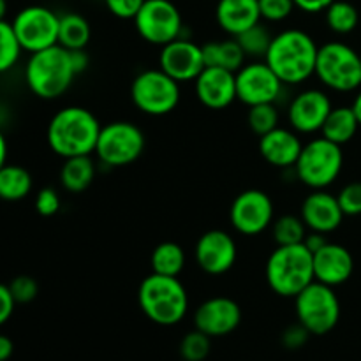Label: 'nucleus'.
<instances>
[{"instance_id":"f257e3e1","label":"nucleus","mask_w":361,"mask_h":361,"mask_svg":"<svg viewBox=\"0 0 361 361\" xmlns=\"http://www.w3.org/2000/svg\"><path fill=\"white\" fill-rule=\"evenodd\" d=\"M319 46L307 32L288 28L274 35L264 62L284 85H300L316 74Z\"/></svg>"},{"instance_id":"f03ea898","label":"nucleus","mask_w":361,"mask_h":361,"mask_svg":"<svg viewBox=\"0 0 361 361\" xmlns=\"http://www.w3.org/2000/svg\"><path fill=\"white\" fill-rule=\"evenodd\" d=\"M101 123L97 116L81 106H67L56 111L48 123V145L63 159L95 154Z\"/></svg>"},{"instance_id":"7ed1b4c3","label":"nucleus","mask_w":361,"mask_h":361,"mask_svg":"<svg viewBox=\"0 0 361 361\" xmlns=\"http://www.w3.org/2000/svg\"><path fill=\"white\" fill-rule=\"evenodd\" d=\"M140 309L159 326H175L189 310V295L178 277L150 274L137 289Z\"/></svg>"},{"instance_id":"20e7f679","label":"nucleus","mask_w":361,"mask_h":361,"mask_svg":"<svg viewBox=\"0 0 361 361\" xmlns=\"http://www.w3.org/2000/svg\"><path fill=\"white\" fill-rule=\"evenodd\" d=\"M74 78L76 73L69 51L60 44L30 53L25 67V81L28 88L32 94L46 101L62 97L71 88Z\"/></svg>"},{"instance_id":"39448f33","label":"nucleus","mask_w":361,"mask_h":361,"mask_svg":"<svg viewBox=\"0 0 361 361\" xmlns=\"http://www.w3.org/2000/svg\"><path fill=\"white\" fill-rule=\"evenodd\" d=\"M267 282L275 295L295 298L314 279L312 252L303 243L277 245L267 261Z\"/></svg>"},{"instance_id":"423d86ee","label":"nucleus","mask_w":361,"mask_h":361,"mask_svg":"<svg viewBox=\"0 0 361 361\" xmlns=\"http://www.w3.org/2000/svg\"><path fill=\"white\" fill-rule=\"evenodd\" d=\"M296 178L312 190H321L330 187L344 168V154L341 145L326 140L314 137L303 145L296 164L293 166Z\"/></svg>"},{"instance_id":"0eeeda50","label":"nucleus","mask_w":361,"mask_h":361,"mask_svg":"<svg viewBox=\"0 0 361 361\" xmlns=\"http://www.w3.org/2000/svg\"><path fill=\"white\" fill-rule=\"evenodd\" d=\"M316 76L335 92H353L361 87V55L341 41L319 46Z\"/></svg>"},{"instance_id":"6e6552de","label":"nucleus","mask_w":361,"mask_h":361,"mask_svg":"<svg viewBox=\"0 0 361 361\" xmlns=\"http://www.w3.org/2000/svg\"><path fill=\"white\" fill-rule=\"evenodd\" d=\"M296 319L310 335H326L341 321V302L331 286L314 281L295 296Z\"/></svg>"},{"instance_id":"1a4fd4ad","label":"nucleus","mask_w":361,"mask_h":361,"mask_svg":"<svg viewBox=\"0 0 361 361\" xmlns=\"http://www.w3.org/2000/svg\"><path fill=\"white\" fill-rule=\"evenodd\" d=\"M180 83L166 74L161 67L143 71L130 85V99L145 115H168L180 104Z\"/></svg>"},{"instance_id":"9d476101","label":"nucleus","mask_w":361,"mask_h":361,"mask_svg":"<svg viewBox=\"0 0 361 361\" xmlns=\"http://www.w3.org/2000/svg\"><path fill=\"white\" fill-rule=\"evenodd\" d=\"M145 150V134L133 122H111L101 127L97 154L99 161L109 168H122L136 162Z\"/></svg>"},{"instance_id":"9b49d317","label":"nucleus","mask_w":361,"mask_h":361,"mask_svg":"<svg viewBox=\"0 0 361 361\" xmlns=\"http://www.w3.org/2000/svg\"><path fill=\"white\" fill-rule=\"evenodd\" d=\"M137 34L154 46H166L182 37V13L171 0H145L134 18Z\"/></svg>"},{"instance_id":"f8f14e48","label":"nucleus","mask_w":361,"mask_h":361,"mask_svg":"<svg viewBox=\"0 0 361 361\" xmlns=\"http://www.w3.org/2000/svg\"><path fill=\"white\" fill-rule=\"evenodd\" d=\"M13 30L16 34L21 49L28 53L41 51L49 46L59 44L60 16L44 6H28L21 9L13 20Z\"/></svg>"},{"instance_id":"ddd939ff","label":"nucleus","mask_w":361,"mask_h":361,"mask_svg":"<svg viewBox=\"0 0 361 361\" xmlns=\"http://www.w3.org/2000/svg\"><path fill=\"white\" fill-rule=\"evenodd\" d=\"M274 201L264 190L247 189L229 208V222L240 235L256 236L274 224Z\"/></svg>"},{"instance_id":"4468645a","label":"nucleus","mask_w":361,"mask_h":361,"mask_svg":"<svg viewBox=\"0 0 361 361\" xmlns=\"http://www.w3.org/2000/svg\"><path fill=\"white\" fill-rule=\"evenodd\" d=\"M282 88L284 83L267 62L243 63L236 73V99L249 108L277 102Z\"/></svg>"},{"instance_id":"2eb2a0df","label":"nucleus","mask_w":361,"mask_h":361,"mask_svg":"<svg viewBox=\"0 0 361 361\" xmlns=\"http://www.w3.org/2000/svg\"><path fill=\"white\" fill-rule=\"evenodd\" d=\"M196 263L204 274L224 275L235 267L238 249L236 242L229 233L222 229H210L203 233L194 247Z\"/></svg>"},{"instance_id":"dca6fc26","label":"nucleus","mask_w":361,"mask_h":361,"mask_svg":"<svg viewBox=\"0 0 361 361\" xmlns=\"http://www.w3.org/2000/svg\"><path fill=\"white\" fill-rule=\"evenodd\" d=\"M159 67L178 83L194 81L204 69L203 46L190 39L178 37L161 48Z\"/></svg>"},{"instance_id":"f3484780","label":"nucleus","mask_w":361,"mask_h":361,"mask_svg":"<svg viewBox=\"0 0 361 361\" xmlns=\"http://www.w3.org/2000/svg\"><path fill=\"white\" fill-rule=\"evenodd\" d=\"M242 323V309L228 296H214L201 303L194 312V328L217 338L233 334Z\"/></svg>"},{"instance_id":"a211bd4d","label":"nucleus","mask_w":361,"mask_h":361,"mask_svg":"<svg viewBox=\"0 0 361 361\" xmlns=\"http://www.w3.org/2000/svg\"><path fill=\"white\" fill-rule=\"evenodd\" d=\"M331 101L323 90L309 88L296 95L288 108V120L298 134L321 133L331 111Z\"/></svg>"},{"instance_id":"6ab92c4d","label":"nucleus","mask_w":361,"mask_h":361,"mask_svg":"<svg viewBox=\"0 0 361 361\" xmlns=\"http://www.w3.org/2000/svg\"><path fill=\"white\" fill-rule=\"evenodd\" d=\"M201 104L208 109H224L236 101V73L222 67H204L194 80Z\"/></svg>"},{"instance_id":"aec40b11","label":"nucleus","mask_w":361,"mask_h":361,"mask_svg":"<svg viewBox=\"0 0 361 361\" xmlns=\"http://www.w3.org/2000/svg\"><path fill=\"white\" fill-rule=\"evenodd\" d=\"M300 217L303 219V222H305L309 231L328 235V233H334L335 229L341 228L345 215L344 212H342L337 196L321 189L312 190V192L303 200Z\"/></svg>"},{"instance_id":"412c9836","label":"nucleus","mask_w":361,"mask_h":361,"mask_svg":"<svg viewBox=\"0 0 361 361\" xmlns=\"http://www.w3.org/2000/svg\"><path fill=\"white\" fill-rule=\"evenodd\" d=\"M312 259L314 279L331 288L345 284L355 271L353 254L338 243L326 242L317 252L312 254Z\"/></svg>"},{"instance_id":"4be33fe9","label":"nucleus","mask_w":361,"mask_h":361,"mask_svg":"<svg viewBox=\"0 0 361 361\" xmlns=\"http://www.w3.org/2000/svg\"><path fill=\"white\" fill-rule=\"evenodd\" d=\"M303 143L293 129L277 127L259 137V154L275 168H293L302 152Z\"/></svg>"},{"instance_id":"5701e85b","label":"nucleus","mask_w":361,"mask_h":361,"mask_svg":"<svg viewBox=\"0 0 361 361\" xmlns=\"http://www.w3.org/2000/svg\"><path fill=\"white\" fill-rule=\"evenodd\" d=\"M215 20L226 34L236 37L261 21L259 0H219Z\"/></svg>"},{"instance_id":"b1692460","label":"nucleus","mask_w":361,"mask_h":361,"mask_svg":"<svg viewBox=\"0 0 361 361\" xmlns=\"http://www.w3.org/2000/svg\"><path fill=\"white\" fill-rule=\"evenodd\" d=\"M203 56L207 67H222L231 73H238L247 59L235 37L203 44Z\"/></svg>"},{"instance_id":"393cba45","label":"nucleus","mask_w":361,"mask_h":361,"mask_svg":"<svg viewBox=\"0 0 361 361\" xmlns=\"http://www.w3.org/2000/svg\"><path fill=\"white\" fill-rule=\"evenodd\" d=\"M360 122L353 106H338V108H331L330 115L321 129V136L342 147L356 136Z\"/></svg>"},{"instance_id":"a878e982","label":"nucleus","mask_w":361,"mask_h":361,"mask_svg":"<svg viewBox=\"0 0 361 361\" xmlns=\"http://www.w3.org/2000/svg\"><path fill=\"white\" fill-rule=\"evenodd\" d=\"M95 178V164L92 155L69 157L60 169V183L67 192L80 194L92 185Z\"/></svg>"},{"instance_id":"bb28decb","label":"nucleus","mask_w":361,"mask_h":361,"mask_svg":"<svg viewBox=\"0 0 361 361\" xmlns=\"http://www.w3.org/2000/svg\"><path fill=\"white\" fill-rule=\"evenodd\" d=\"M92 28L85 16L67 13L60 16L59 44L66 49H85L90 42Z\"/></svg>"},{"instance_id":"cd10ccee","label":"nucleus","mask_w":361,"mask_h":361,"mask_svg":"<svg viewBox=\"0 0 361 361\" xmlns=\"http://www.w3.org/2000/svg\"><path fill=\"white\" fill-rule=\"evenodd\" d=\"M152 274L178 277L185 268V252L175 242H162L154 249L150 257Z\"/></svg>"},{"instance_id":"c85d7f7f","label":"nucleus","mask_w":361,"mask_h":361,"mask_svg":"<svg viewBox=\"0 0 361 361\" xmlns=\"http://www.w3.org/2000/svg\"><path fill=\"white\" fill-rule=\"evenodd\" d=\"M32 176L25 168L16 164H4L0 168V200L20 201L30 194Z\"/></svg>"},{"instance_id":"c756f323","label":"nucleus","mask_w":361,"mask_h":361,"mask_svg":"<svg viewBox=\"0 0 361 361\" xmlns=\"http://www.w3.org/2000/svg\"><path fill=\"white\" fill-rule=\"evenodd\" d=\"M326 14V23L331 32L335 34H351L356 27H358L360 14L353 4L345 2V0H334L324 11Z\"/></svg>"},{"instance_id":"7c9ffc66","label":"nucleus","mask_w":361,"mask_h":361,"mask_svg":"<svg viewBox=\"0 0 361 361\" xmlns=\"http://www.w3.org/2000/svg\"><path fill=\"white\" fill-rule=\"evenodd\" d=\"M235 39L238 41V44L242 46L245 56H252V59H264L268 49H270L274 35H271L270 30H268V28L259 21V23H256L254 27L247 28V30H243L242 34L236 35Z\"/></svg>"},{"instance_id":"2f4dec72","label":"nucleus","mask_w":361,"mask_h":361,"mask_svg":"<svg viewBox=\"0 0 361 361\" xmlns=\"http://www.w3.org/2000/svg\"><path fill=\"white\" fill-rule=\"evenodd\" d=\"M271 233H274V240L277 245H296V243H303L305 240L307 226L302 217L282 215V217L274 219Z\"/></svg>"},{"instance_id":"473e14b6","label":"nucleus","mask_w":361,"mask_h":361,"mask_svg":"<svg viewBox=\"0 0 361 361\" xmlns=\"http://www.w3.org/2000/svg\"><path fill=\"white\" fill-rule=\"evenodd\" d=\"M247 123H249L250 130L257 136H264V134L271 133L279 127V111L275 102H268V104H257L250 106L249 115H247Z\"/></svg>"},{"instance_id":"72a5a7b5","label":"nucleus","mask_w":361,"mask_h":361,"mask_svg":"<svg viewBox=\"0 0 361 361\" xmlns=\"http://www.w3.org/2000/svg\"><path fill=\"white\" fill-rule=\"evenodd\" d=\"M178 351L185 361H204L210 356L212 337L194 328L192 331L183 335Z\"/></svg>"},{"instance_id":"f704fd0d","label":"nucleus","mask_w":361,"mask_h":361,"mask_svg":"<svg viewBox=\"0 0 361 361\" xmlns=\"http://www.w3.org/2000/svg\"><path fill=\"white\" fill-rule=\"evenodd\" d=\"M21 46L18 42L13 25L6 20L0 21V73L9 71L18 62L21 55Z\"/></svg>"},{"instance_id":"c9c22d12","label":"nucleus","mask_w":361,"mask_h":361,"mask_svg":"<svg viewBox=\"0 0 361 361\" xmlns=\"http://www.w3.org/2000/svg\"><path fill=\"white\" fill-rule=\"evenodd\" d=\"M7 286H9L14 302L21 303V305H23V303L34 302L35 296H37L39 293L37 281H35L34 277H30V275H18V277H14L13 281H11V284Z\"/></svg>"},{"instance_id":"e433bc0d","label":"nucleus","mask_w":361,"mask_h":361,"mask_svg":"<svg viewBox=\"0 0 361 361\" xmlns=\"http://www.w3.org/2000/svg\"><path fill=\"white\" fill-rule=\"evenodd\" d=\"M337 200L344 215L348 217L361 215V182H351L342 187L341 192L337 194Z\"/></svg>"},{"instance_id":"4c0bfd02","label":"nucleus","mask_w":361,"mask_h":361,"mask_svg":"<svg viewBox=\"0 0 361 361\" xmlns=\"http://www.w3.org/2000/svg\"><path fill=\"white\" fill-rule=\"evenodd\" d=\"M295 0H259L261 20L284 21L295 11Z\"/></svg>"},{"instance_id":"58836bf2","label":"nucleus","mask_w":361,"mask_h":361,"mask_svg":"<svg viewBox=\"0 0 361 361\" xmlns=\"http://www.w3.org/2000/svg\"><path fill=\"white\" fill-rule=\"evenodd\" d=\"M60 204H62L60 203V196L51 187H44L35 196V210L42 217H53V215L59 214Z\"/></svg>"},{"instance_id":"ea45409f","label":"nucleus","mask_w":361,"mask_h":361,"mask_svg":"<svg viewBox=\"0 0 361 361\" xmlns=\"http://www.w3.org/2000/svg\"><path fill=\"white\" fill-rule=\"evenodd\" d=\"M309 338H310V331L307 330L302 323H296V324H291V326H288L284 331H282L281 342L286 349H289V351H296V349H302L303 345L309 342Z\"/></svg>"},{"instance_id":"a19ab883","label":"nucleus","mask_w":361,"mask_h":361,"mask_svg":"<svg viewBox=\"0 0 361 361\" xmlns=\"http://www.w3.org/2000/svg\"><path fill=\"white\" fill-rule=\"evenodd\" d=\"M104 4L113 16L120 20H134L145 0H104Z\"/></svg>"},{"instance_id":"79ce46f5","label":"nucleus","mask_w":361,"mask_h":361,"mask_svg":"<svg viewBox=\"0 0 361 361\" xmlns=\"http://www.w3.org/2000/svg\"><path fill=\"white\" fill-rule=\"evenodd\" d=\"M14 307H16V302H14L13 295H11L9 286L0 284V326L11 319Z\"/></svg>"},{"instance_id":"37998d69","label":"nucleus","mask_w":361,"mask_h":361,"mask_svg":"<svg viewBox=\"0 0 361 361\" xmlns=\"http://www.w3.org/2000/svg\"><path fill=\"white\" fill-rule=\"evenodd\" d=\"M71 55V62H73V67H74V73L81 74L85 73V71L88 69V66H90V59H88V53L87 49H67Z\"/></svg>"},{"instance_id":"c03bdc74","label":"nucleus","mask_w":361,"mask_h":361,"mask_svg":"<svg viewBox=\"0 0 361 361\" xmlns=\"http://www.w3.org/2000/svg\"><path fill=\"white\" fill-rule=\"evenodd\" d=\"M334 2V0H295V6L298 9H302L303 13H323V11L328 9V6Z\"/></svg>"},{"instance_id":"a18cd8bd","label":"nucleus","mask_w":361,"mask_h":361,"mask_svg":"<svg viewBox=\"0 0 361 361\" xmlns=\"http://www.w3.org/2000/svg\"><path fill=\"white\" fill-rule=\"evenodd\" d=\"M326 242H328V240L324 238L323 233L310 231V233H307L305 240H303V245H305L307 249H309L310 252L314 254V252H317V250H319L321 247H323Z\"/></svg>"},{"instance_id":"49530a36","label":"nucleus","mask_w":361,"mask_h":361,"mask_svg":"<svg viewBox=\"0 0 361 361\" xmlns=\"http://www.w3.org/2000/svg\"><path fill=\"white\" fill-rule=\"evenodd\" d=\"M14 344L7 335H0V361H7L13 356Z\"/></svg>"},{"instance_id":"de8ad7c7","label":"nucleus","mask_w":361,"mask_h":361,"mask_svg":"<svg viewBox=\"0 0 361 361\" xmlns=\"http://www.w3.org/2000/svg\"><path fill=\"white\" fill-rule=\"evenodd\" d=\"M7 141L6 137H4L2 130H0V168H2L4 164H7Z\"/></svg>"},{"instance_id":"09e8293b","label":"nucleus","mask_w":361,"mask_h":361,"mask_svg":"<svg viewBox=\"0 0 361 361\" xmlns=\"http://www.w3.org/2000/svg\"><path fill=\"white\" fill-rule=\"evenodd\" d=\"M353 109H355L356 116H358V122L361 127V90L358 92V95L355 97V102H353Z\"/></svg>"},{"instance_id":"8fccbe9b","label":"nucleus","mask_w":361,"mask_h":361,"mask_svg":"<svg viewBox=\"0 0 361 361\" xmlns=\"http://www.w3.org/2000/svg\"><path fill=\"white\" fill-rule=\"evenodd\" d=\"M7 14V0H0V21L6 20Z\"/></svg>"},{"instance_id":"3c124183","label":"nucleus","mask_w":361,"mask_h":361,"mask_svg":"<svg viewBox=\"0 0 361 361\" xmlns=\"http://www.w3.org/2000/svg\"><path fill=\"white\" fill-rule=\"evenodd\" d=\"M360 55H361V53H360Z\"/></svg>"}]
</instances>
